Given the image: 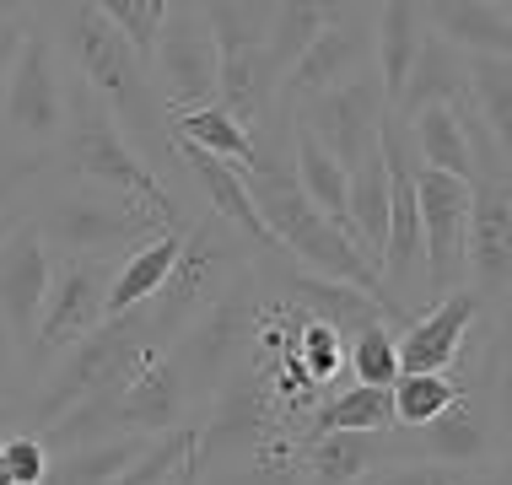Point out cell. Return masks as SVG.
I'll use <instances>...</instances> for the list:
<instances>
[{"label": "cell", "mask_w": 512, "mask_h": 485, "mask_svg": "<svg viewBox=\"0 0 512 485\" xmlns=\"http://www.w3.org/2000/svg\"><path fill=\"white\" fill-rule=\"evenodd\" d=\"M475 178L415 162V221H421V302L464 286V216Z\"/></svg>", "instance_id": "8fae6325"}, {"label": "cell", "mask_w": 512, "mask_h": 485, "mask_svg": "<svg viewBox=\"0 0 512 485\" xmlns=\"http://www.w3.org/2000/svg\"><path fill=\"white\" fill-rule=\"evenodd\" d=\"M405 135H410V151H415V162H421V168H442V173L475 178L453 103H426V108H415V114L405 119Z\"/></svg>", "instance_id": "f1b7e54d"}, {"label": "cell", "mask_w": 512, "mask_h": 485, "mask_svg": "<svg viewBox=\"0 0 512 485\" xmlns=\"http://www.w3.org/2000/svg\"><path fill=\"white\" fill-rule=\"evenodd\" d=\"M0 124L17 135V146L27 151H54L65 124V60L60 49L49 44L44 27L27 22L22 49L6 71V87H0Z\"/></svg>", "instance_id": "30bf717a"}, {"label": "cell", "mask_w": 512, "mask_h": 485, "mask_svg": "<svg viewBox=\"0 0 512 485\" xmlns=\"http://www.w3.org/2000/svg\"><path fill=\"white\" fill-rule=\"evenodd\" d=\"M275 297L292 302V308H302L308 318H324L329 329H340V335H345V345L362 335L367 324H399L394 308H389V302H378L372 291L351 286V281H329V275H313L302 265H292L281 281H275Z\"/></svg>", "instance_id": "e0dca14e"}, {"label": "cell", "mask_w": 512, "mask_h": 485, "mask_svg": "<svg viewBox=\"0 0 512 485\" xmlns=\"http://www.w3.org/2000/svg\"><path fill=\"white\" fill-rule=\"evenodd\" d=\"M286 168H292L297 189L308 194L318 211L351 232V216H345V184H351V168H345V162H335L308 130H297V124H292V141H286Z\"/></svg>", "instance_id": "4316f807"}, {"label": "cell", "mask_w": 512, "mask_h": 485, "mask_svg": "<svg viewBox=\"0 0 512 485\" xmlns=\"http://www.w3.org/2000/svg\"><path fill=\"white\" fill-rule=\"evenodd\" d=\"M459 485H512V464H507V453H502V459H491V464L464 469V480H459Z\"/></svg>", "instance_id": "ee69618b"}, {"label": "cell", "mask_w": 512, "mask_h": 485, "mask_svg": "<svg viewBox=\"0 0 512 485\" xmlns=\"http://www.w3.org/2000/svg\"><path fill=\"white\" fill-rule=\"evenodd\" d=\"M464 281L496 318H507L512 291V178H475L464 216Z\"/></svg>", "instance_id": "4fadbf2b"}, {"label": "cell", "mask_w": 512, "mask_h": 485, "mask_svg": "<svg viewBox=\"0 0 512 485\" xmlns=\"http://www.w3.org/2000/svg\"><path fill=\"white\" fill-rule=\"evenodd\" d=\"M394 459H399L394 426H383V432H324L297 442L302 485H356L378 464H394Z\"/></svg>", "instance_id": "d6986e66"}, {"label": "cell", "mask_w": 512, "mask_h": 485, "mask_svg": "<svg viewBox=\"0 0 512 485\" xmlns=\"http://www.w3.org/2000/svg\"><path fill=\"white\" fill-rule=\"evenodd\" d=\"M318 33H324V11H318V0H275L270 27H265V49H270L275 71H286Z\"/></svg>", "instance_id": "836d02e7"}, {"label": "cell", "mask_w": 512, "mask_h": 485, "mask_svg": "<svg viewBox=\"0 0 512 485\" xmlns=\"http://www.w3.org/2000/svg\"><path fill=\"white\" fill-rule=\"evenodd\" d=\"M200 485H302L297 442H270V448L248 453V459L211 464V469H200Z\"/></svg>", "instance_id": "4dcf8cb0"}, {"label": "cell", "mask_w": 512, "mask_h": 485, "mask_svg": "<svg viewBox=\"0 0 512 485\" xmlns=\"http://www.w3.org/2000/svg\"><path fill=\"white\" fill-rule=\"evenodd\" d=\"M33 6L44 11V33L60 49V60H71V76H81L103 97L135 151L151 146L146 162L162 173V157L173 151V141H168V114H162L157 87H151V71H146V54L92 0H33Z\"/></svg>", "instance_id": "6da1fadb"}, {"label": "cell", "mask_w": 512, "mask_h": 485, "mask_svg": "<svg viewBox=\"0 0 512 485\" xmlns=\"http://www.w3.org/2000/svg\"><path fill=\"white\" fill-rule=\"evenodd\" d=\"M189 453H195V421L168 426V432H157V437H151L146 448L135 453V459L124 464V469H119V475L108 480V485H162V480H168L178 464L189 459Z\"/></svg>", "instance_id": "e575fe53"}, {"label": "cell", "mask_w": 512, "mask_h": 485, "mask_svg": "<svg viewBox=\"0 0 512 485\" xmlns=\"http://www.w3.org/2000/svg\"><path fill=\"white\" fill-rule=\"evenodd\" d=\"M383 114H389V103H383V87L378 76H345L335 81V87L302 97V103L292 108L297 130H308L318 146L329 151L335 162H345V168H356V162L367 157V151H378V130H383Z\"/></svg>", "instance_id": "7c38bea8"}, {"label": "cell", "mask_w": 512, "mask_h": 485, "mask_svg": "<svg viewBox=\"0 0 512 485\" xmlns=\"http://www.w3.org/2000/svg\"><path fill=\"white\" fill-rule=\"evenodd\" d=\"M480 313H486V302L469 286H453V291H442L437 302H426V313L415 318L405 335H394L399 372H448L459 362L464 340L475 335Z\"/></svg>", "instance_id": "5bb4252c"}, {"label": "cell", "mask_w": 512, "mask_h": 485, "mask_svg": "<svg viewBox=\"0 0 512 485\" xmlns=\"http://www.w3.org/2000/svg\"><path fill=\"white\" fill-rule=\"evenodd\" d=\"M383 426H394V394L378 388V383H356L351 378V383L318 394V405L308 410L297 442L324 437V432H383Z\"/></svg>", "instance_id": "7402d4cb"}, {"label": "cell", "mask_w": 512, "mask_h": 485, "mask_svg": "<svg viewBox=\"0 0 512 485\" xmlns=\"http://www.w3.org/2000/svg\"><path fill=\"white\" fill-rule=\"evenodd\" d=\"M324 22H345V27H367L378 17V0H318Z\"/></svg>", "instance_id": "b9f144b4"}, {"label": "cell", "mask_w": 512, "mask_h": 485, "mask_svg": "<svg viewBox=\"0 0 512 485\" xmlns=\"http://www.w3.org/2000/svg\"><path fill=\"white\" fill-rule=\"evenodd\" d=\"M49 168H54V151H27V146H17L11 157H0V221H11V205H17Z\"/></svg>", "instance_id": "74e56055"}, {"label": "cell", "mask_w": 512, "mask_h": 485, "mask_svg": "<svg viewBox=\"0 0 512 485\" xmlns=\"http://www.w3.org/2000/svg\"><path fill=\"white\" fill-rule=\"evenodd\" d=\"M421 33H426V27H421L415 0H378V17H372V60H378L383 103H394V97H399V81H405V71H410Z\"/></svg>", "instance_id": "484cf974"}, {"label": "cell", "mask_w": 512, "mask_h": 485, "mask_svg": "<svg viewBox=\"0 0 512 485\" xmlns=\"http://www.w3.org/2000/svg\"><path fill=\"white\" fill-rule=\"evenodd\" d=\"M243 265H248V248H243V238H238V232H232L221 216L200 221V227H184V243H178L173 270L162 275V286L141 302L146 335L157 340L162 351H168L178 329H184L189 318H195Z\"/></svg>", "instance_id": "5b68a950"}, {"label": "cell", "mask_w": 512, "mask_h": 485, "mask_svg": "<svg viewBox=\"0 0 512 485\" xmlns=\"http://www.w3.org/2000/svg\"><path fill=\"white\" fill-rule=\"evenodd\" d=\"M54 275V254L49 243L38 238V227L27 216H17L6 232H0V313H6L11 335L27 345L38 324V308H44V291Z\"/></svg>", "instance_id": "9a60e30c"}, {"label": "cell", "mask_w": 512, "mask_h": 485, "mask_svg": "<svg viewBox=\"0 0 512 485\" xmlns=\"http://www.w3.org/2000/svg\"><path fill=\"white\" fill-rule=\"evenodd\" d=\"M108 275H114V259H103V254H54L44 308H38V324L22 345V372L27 378H38L44 367H54L87 329L103 324Z\"/></svg>", "instance_id": "ba28073f"}, {"label": "cell", "mask_w": 512, "mask_h": 485, "mask_svg": "<svg viewBox=\"0 0 512 485\" xmlns=\"http://www.w3.org/2000/svg\"><path fill=\"white\" fill-rule=\"evenodd\" d=\"M27 221H33L38 238L49 243V254H103V259L130 254V248L146 243L151 232H168L146 205L124 200L114 189L81 184V178H76V189L49 194Z\"/></svg>", "instance_id": "8992f818"}, {"label": "cell", "mask_w": 512, "mask_h": 485, "mask_svg": "<svg viewBox=\"0 0 512 485\" xmlns=\"http://www.w3.org/2000/svg\"><path fill=\"white\" fill-rule=\"evenodd\" d=\"M453 97H464V54L453 44H442L437 33H421V44H415V60L405 81H399V97L389 103L394 119H410L415 108L426 103H453Z\"/></svg>", "instance_id": "603a6c76"}, {"label": "cell", "mask_w": 512, "mask_h": 485, "mask_svg": "<svg viewBox=\"0 0 512 485\" xmlns=\"http://www.w3.org/2000/svg\"><path fill=\"white\" fill-rule=\"evenodd\" d=\"M173 157H178V168H184V173L205 189L211 211L227 221V227L238 232L243 243H254L259 254H281V248H275V238H270V227H265V216H259V205H254L248 173L238 168V162L211 157V151H200V146H178V141H173Z\"/></svg>", "instance_id": "ac0fdd59"}, {"label": "cell", "mask_w": 512, "mask_h": 485, "mask_svg": "<svg viewBox=\"0 0 512 485\" xmlns=\"http://www.w3.org/2000/svg\"><path fill=\"white\" fill-rule=\"evenodd\" d=\"M0 453H6V469H11V480H17V485H38V480H44L49 448H44V437H38V432H27V426L6 432V437H0Z\"/></svg>", "instance_id": "ab89813d"}, {"label": "cell", "mask_w": 512, "mask_h": 485, "mask_svg": "<svg viewBox=\"0 0 512 485\" xmlns=\"http://www.w3.org/2000/svg\"><path fill=\"white\" fill-rule=\"evenodd\" d=\"M372 49V27H345V22H324V33L313 38L308 49L297 54L292 65L281 71V87H275V114H292L302 97L335 87V81L362 71Z\"/></svg>", "instance_id": "2e32d148"}, {"label": "cell", "mask_w": 512, "mask_h": 485, "mask_svg": "<svg viewBox=\"0 0 512 485\" xmlns=\"http://www.w3.org/2000/svg\"><path fill=\"white\" fill-rule=\"evenodd\" d=\"M168 141L200 146V151H211V157H227V162H238L243 173L259 162L254 130L238 124L221 103H200V108H184V114H168Z\"/></svg>", "instance_id": "d4e9b609"}, {"label": "cell", "mask_w": 512, "mask_h": 485, "mask_svg": "<svg viewBox=\"0 0 512 485\" xmlns=\"http://www.w3.org/2000/svg\"><path fill=\"white\" fill-rule=\"evenodd\" d=\"M345 372L356 383L389 388L399 378V351H394V324H367L362 335L345 345Z\"/></svg>", "instance_id": "d590c367"}, {"label": "cell", "mask_w": 512, "mask_h": 485, "mask_svg": "<svg viewBox=\"0 0 512 485\" xmlns=\"http://www.w3.org/2000/svg\"><path fill=\"white\" fill-rule=\"evenodd\" d=\"M464 103L512 146V65L507 54H464Z\"/></svg>", "instance_id": "f546056e"}, {"label": "cell", "mask_w": 512, "mask_h": 485, "mask_svg": "<svg viewBox=\"0 0 512 485\" xmlns=\"http://www.w3.org/2000/svg\"><path fill=\"white\" fill-rule=\"evenodd\" d=\"M389 394H394V426H426L432 415L453 405L459 378L453 372H399Z\"/></svg>", "instance_id": "d6a6232c"}, {"label": "cell", "mask_w": 512, "mask_h": 485, "mask_svg": "<svg viewBox=\"0 0 512 485\" xmlns=\"http://www.w3.org/2000/svg\"><path fill=\"white\" fill-rule=\"evenodd\" d=\"M6 227H11V221H0V232H6Z\"/></svg>", "instance_id": "bcb514c9"}, {"label": "cell", "mask_w": 512, "mask_h": 485, "mask_svg": "<svg viewBox=\"0 0 512 485\" xmlns=\"http://www.w3.org/2000/svg\"><path fill=\"white\" fill-rule=\"evenodd\" d=\"M345 216H351V238L362 243V254L378 259L383 254V227H389V168H383V151H367L351 168Z\"/></svg>", "instance_id": "83f0119b"}, {"label": "cell", "mask_w": 512, "mask_h": 485, "mask_svg": "<svg viewBox=\"0 0 512 485\" xmlns=\"http://www.w3.org/2000/svg\"><path fill=\"white\" fill-rule=\"evenodd\" d=\"M22 426V399H0V437Z\"/></svg>", "instance_id": "f6af8a7d"}, {"label": "cell", "mask_w": 512, "mask_h": 485, "mask_svg": "<svg viewBox=\"0 0 512 485\" xmlns=\"http://www.w3.org/2000/svg\"><path fill=\"white\" fill-rule=\"evenodd\" d=\"M157 356H162V345L146 335L141 308L119 313V318H103V324L87 329L54 367L38 372V388L22 399V426L27 432H44L60 410L81 405L87 394L130 383L135 372H141L146 362H157Z\"/></svg>", "instance_id": "3957f363"}, {"label": "cell", "mask_w": 512, "mask_h": 485, "mask_svg": "<svg viewBox=\"0 0 512 485\" xmlns=\"http://www.w3.org/2000/svg\"><path fill=\"white\" fill-rule=\"evenodd\" d=\"M92 6H98L141 54H151L157 27H162V17H168V0H92Z\"/></svg>", "instance_id": "8d00e7d4"}, {"label": "cell", "mask_w": 512, "mask_h": 485, "mask_svg": "<svg viewBox=\"0 0 512 485\" xmlns=\"http://www.w3.org/2000/svg\"><path fill=\"white\" fill-rule=\"evenodd\" d=\"M216 65L221 49L211 38L200 0H168V17L157 27V44L146 54L151 87H157L162 114H184V108L216 103Z\"/></svg>", "instance_id": "9c48e42d"}, {"label": "cell", "mask_w": 512, "mask_h": 485, "mask_svg": "<svg viewBox=\"0 0 512 485\" xmlns=\"http://www.w3.org/2000/svg\"><path fill=\"white\" fill-rule=\"evenodd\" d=\"M464 469L453 464H437V459H394V464H378L372 475H362L356 485H459Z\"/></svg>", "instance_id": "f35d334b"}, {"label": "cell", "mask_w": 512, "mask_h": 485, "mask_svg": "<svg viewBox=\"0 0 512 485\" xmlns=\"http://www.w3.org/2000/svg\"><path fill=\"white\" fill-rule=\"evenodd\" d=\"M259 308H265V275L248 259V265L173 335V345L162 356H168V367L178 372L189 405H205L221 388V378L243 362L248 335H254V324H259Z\"/></svg>", "instance_id": "277c9868"}, {"label": "cell", "mask_w": 512, "mask_h": 485, "mask_svg": "<svg viewBox=\"0 0 512 485\" xmlns=\"http://www.w3.org/2000/svg\"><path fill=\"white\" fill-rule=\"evenodd\" d=\"M22 33H27L22 11H0V87H6V71H11V60H17V49H22Z\"/></svg>", "instance_id": "7bdbcfd3"}, {"label": "cell", "mask_w": 512, "mask_h": 485, "mask_svg": "<svg viewBox=\"0 0 512 485\" xmlns=\"http://www.w3.org/2000/svg\"><path fill=\"white\" fill-rule=\"evenodd\" d=\"M22 388V340L11 335L6 313H0V399H17Z\"/></svg>", "instance_id": "60d3db41"}, {"label": "cell", "mask_w": 512, "mask_h": 485, "mask_svg": "<svg viewBox=\"0 0 512 485\" xmlns=\"http://www.w3.org/2000/svg\"><path fill=\"white\" fill-rule=\"evenodd\" d=\"M54 146H60L54 162H65L71 178L98 184V189H114V194H124V200L146 205L168 232L189 227V211H184V200L173 194V184L130 146V135H124L119 119L108 114V103L81 76H65V124H60V141Z\"/></svg>", "instance_id": "7a4b0ae2"}, {"label": "cell", "mask_w": 512, "mask_h": 485, "mask_svg": "<svg viewBox=\"0 0 512 485\" xmlns=\"http://www.w3.org/2000/svg\"><path fill=\"white\" fill-rule=\"evenodd\" d=\"M292 351L318 388H335V378L345 372V335L329 329L324 318H308L302 308H292Z\"/></svg>", "instance_id": "1f68e13d"}, {"label": "cell", "mask_w": 512, "mask_h": 485, "mask_svg": "<svg viewBox=\"0 0 512 485\" xmlns=\"http://www.w3.org/2000/svg\"><path fill=\"white\" fill-rule=\"evenodd\" d=\"M270 442H292L286 415L275 405L265 372L254 362H238L221 378V388L205 399V421H195V459L200 469L211 464H232L248 453L270 448Z\"/></svg>", "instance_id": "52a82bcc"}, {"label": "cell", "mask_w": 512, "mask_h": 485, "mask_svg": "<svg viewBox=\"0 0 512 485\" xmlns=\"http://www.w3.org/2000/svg\"><path fill=\"white\" fill-rule=\"evenodd\" d=\"M178 243H184V227H178V232H151L146 243H135L124 259H114V275H108V297H103V318H119V313L141 308L151 291L162 286V275L173 270Z\"/></svg>", "instance_id": "cb8c5ba5"}, {"label": "cell", "mask_w": 512, "mask_h": 485, "mask_svg": "<svg viewBox=\"0 0 512 485\" xmlns=\"http://www.w3.org/2000/svg\"><path fill=\"white\" fill-rule=\"evenodd\" d=\"M421 27L459 54H512L507 0H415Z\"/></svg>", "instance_id": "ffe728a7"}, {"label": "cell", "mask_w": 512, "mask_h": 485, "mask_svg": "<svg viewBox=\"0 0 512 485\" xmlns=\"http://www.w3.org/2000/svg\"><path fill=\"white\" fill-rule=\"evenodd\" d=\"M275 87H281V71H275L270 49L265 44H248V49H232L221 54L216 65V103L227 108L238 124H248V130H265V124L275 119Z\"/></svg>", "instance_id": "44dd1931"}]
</instances>
